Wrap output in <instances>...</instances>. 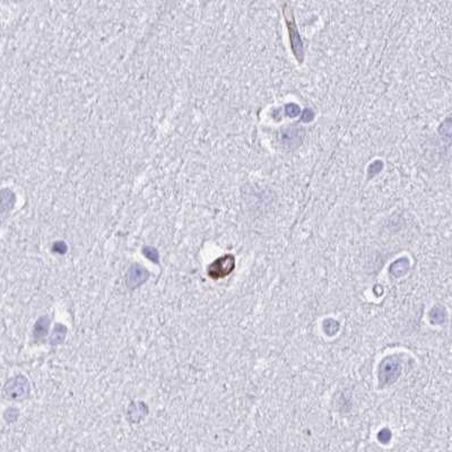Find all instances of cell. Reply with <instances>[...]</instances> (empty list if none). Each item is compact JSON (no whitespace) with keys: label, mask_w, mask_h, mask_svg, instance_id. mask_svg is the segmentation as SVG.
I'll use <instances>...</instances> for the list:
<instances>
[{"label":"cell","mask_w":452,"mask_h":452,"mask_svg":"<svg viewBox=\"0 0 452 452\" xmlns=\"http://www.w3.org/2000/svg\"><path fill=\"white\" fill-rule=\"evenodd\" d=\"M401 373V360L398 355L387 356L381 362L379 368L380 387L395 383Z\"/></svg>","instance_id":"1"},{"label":"cell","mask_w":452,"mask_h":452,"mask_svg":"<svg viewBox=\"0 0 452 452\" xmlns=\"http://www.w3.org/2000/svg\"><path fill=\"white\" fill-rule=\"evenodd\" d=\"M283 11H284V16H285L288 33H290L292 51H293L294 56L296 57V59H298L299 62H303V59H304V48H303L302 38L301 37H300L298 27H296V24H295L293 10L291 9V7L288 6V3H285V5H284Z\"/></svg>","instance_id":"2"},{"label":"cell","mask_w":452,"mask_h":452,"mask_svg":"<svg viewBox=\"0 0 452 452\" xmlns=\"http://www.w3.org/2000/svg\"><path fill=\"white\" fill-rule=\"evenodd\" d=\"M235 268V258L232 255H225L209 264L207 272L213 279H222L228 276Z\"/></svg>","instance_id":"3"},{"label":"cell","mask_w":452,"mask_h":452,"mask_svg":"<svg viewBox=\"0 0 452 452\" xmlns=\"http://www.w3.org/2000/svg\"><path fill=\"white\" fill-rule=\"evenodd\" d=\"M5 395L13 400H23L29 395V381L23 376L10 379L5 385Z\"/></svg>","instance_id":"4"},{"label":"cell","mask_w":452,"mask_h":452,"mask_svg":"<svg viewBox=\"0 0 452 452\" xmlns=\"http://www.w3.org/2000/svg\"><path fill=\"white\" fill-rule=\"evenodd\" d=\"M148 277H150V272L147 271V269L138 264H134L127 272V285L131 290H135V288L142 286Z\"/></svg>","instance_id":"5"},{"label":"cell","mask_w":452,"mask_h":452,"mask_svg":"<svg viewBox=\"0 0 452 452\" xmlns=\"http://www.w3.org/2000/svg\"><path fill=\"white\" fill-rule=\"evenodd\" d=\"M147 413V406L144 403H134L128 411V419L131 423H138Z\"/></svg>","instance_id":"6"},{"label":"cell","mask_w":452,"mask_h":452,"mask_svg":"<svg viewBox=\"0 0 452 452\" xmlns=\"http://www.w3.org/2000/svg\"><path fill=\"white\" fill-rule=\"evenodd\" d=\"M409 266H411V261H409L407 257H403V258L397 259L390 266L391 275L395 276V277H401V276L407 274V271L409 270Z\"/></svg>","instance_id":"7"},{"label":"cell","mask_w":452,"mask_h":452,"mask_svg":"<svg viewBox=\"0 0 452 452\" xmlns=\"http://www.w3.org/2000/svg\"><path fill=\"white\" fill-rule=\"evenodd\" d=\"M49 326H50V320L48 317H41L38 320L35 322L34 326V338L37 340H40V339H43L46 334L49 331Z\"/></svg>","instance_id":"8"},{"label":"cell","mask_w":452,"mask_h":452,"mask_svg":"<svg viewBox=\"0 0 452 452\" xmlns=\"http://www.w3.org/2000/svg\"><path fill=\"white\" fill-rule=\"evenodd\" d=\"M66 335H67V328L62 325H56V328L53 329L52 336L50 338V342L52 346L60 345L64 342Z\"/></svg>","instance_id":"9"},{"label":"cell","mask_w":452,"mask_h":452,"mask_svg":"<svg viewBox=\"0 0 452 452\" xmlns=\"http://www.w3.org/2000/svg\"><path fill=\"white\" fill-rule=\"evenodd\" d=\"M322 327L325 333L328 335V336L333 337L339 331V327H340V325H339V322L337 320H335V319L328 318L323 321Z\"/></svg>","instance_id":"10"},{"label":"cell","mask_w":452,"mask_h":452,"mask_svg":"<svg viewBox=\"0 0 452 452\" xmlns=\"http://www.w3.org/2000/svg\"><path fill=\"white\" fill-rule=\"evenodd\" d=\"M143 252H144V255H145L146 258H148L151 261H153V263L155 264H159V255L156 249L147 245V247L143 249Z\"/></svg>","instance_id":"11"},{"label":"cell","mask_w":452,"mask_h":452,"mask_svg":"<svg viewBox=\"0 0 452 452\" xmlns=\"http://www.w3.org/2000/svg\"><path fill=\"white\" fill-rule=\"evenodd\" d=\"M285 111L288 116H291V118H295V116H298L300 113H301V109H300L298 104L290 103L285 107Z\"/></svg>","instance_id":"12"},{"label":"cell","mask_w":452,"mask_h":452,"mask_svg":"<svg viewBox=\"0 0 452 452\" xmlns=\"http://www.w3.org/2000/svg\"><path fill=\"white\" fill-rule=\"evenodd\" d=\"M382 169H383V163L382 162H381V161L373 162L372 164L369 166V169H368L370 178L374 177V175H377V173H380L381 170H382Z\"/></svg>","instance_id":"13"},{"label":"cell","mask_w":452,"mask_h":452,"mask_svg":"<svg viewBox=\"0 0 452 452\" xmlns=\"http://www.w3.org/2000/svg\"><path fill=\"white\" fill-rule=\"evenodd\" d=\"M391 436L392 434H391L390 430H389V428H383V430H381L379 432V434H377V439H379V441L381 443L387 444L391 440Z\"/></svg>","instance_id":"14"},{"label":"cell","mask_w":452,"mask_h":452,"mask_svg":"<svg viewBox=\"0 0 452 452\" xmlns=\"http://www.w3.org/2000/svg\"><path fill=\"white\" fill-rule=\"evenodd\" d=\"M443 318H444V314H443V311L442 310H440V309H434L433 311H432L431 312V319H432V321L433 322H442L443 321Z\"/></svg>","instance_id":"15"},{"label":"cell","mask_w":452,"mask_h":452,"mask_svg":"<svg viewBox=\"0 0 452 452\" xmlns=\"http://www.w3.org/2000/svg\"><path fill=\"white\" fill-rule=\"evenodd\" d=\"M314 118V113L312 110H310V109H305L304 111H303V114H302V121H304V122H310L311 120H312Z\"/></svg>","instance_id":"16"},{"label":"cell","mask_w":452,"mask_h":452,"mask_svg":"<svg viewBox=\"0 0 452 452\" xmlns=\"http://www.w3.org/2000/svg\"><path fill=\"white\" fill-rule=\"evenodd\" d=\"M53 251H54V252L60 253V255H62V253H65L66 251H67V245H66V243H64V242H57V243H54V245H53Z\"/></svg>","instance_id":"17"}]
</instances>
